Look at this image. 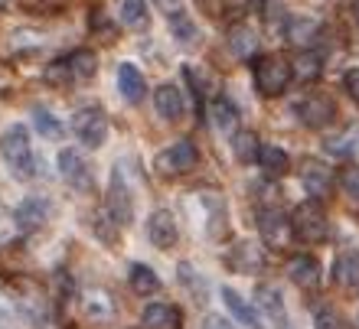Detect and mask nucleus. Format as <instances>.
I'll return each instance as SVG.
<instances>
[{"label":"nucleus","mask_w":359,"mask_h":329,"mask_svg":"<svg viewBox=\"0 0 359 329\" xmlns=\"http://www.w3.org/2000/svg\"><path fill=\"white\" fill-rule=\"evenodd\" d=\"M13 222H17L20 232H27V235H33V232H39V228L49 222V202L39 196H29L23 199L17 206V212H13Z\"/></svg>","instance_id":"6e6552de"},{"label":"nucleus","mask_w":359,"mask_h":329,"mask_svg":"<svg viewBox=\"0 0 359 329\" xmlns=\"http://www.w3.org/2000/svg\"><path fill=\"white\" fill-rule=\"evenodd\" d=\"M258 137L252 131H236L232 134V153L238 163H255L258 160Z\"/></svg>","instance_id":"c85d7f7f"},{"label":"nucleus","mask_w":359,"mask_h":329,"mask_svg":"<svg viewBox=\"0 0 359 329\" xmlns=\"http://www.w3.org/2000/svg\"><path fill=\"white\" fill-rule=\"evenodd\" d=\"M128 284H131V290L137 297H151V293L161 290V277L147 267V264H131V271H128Z\"/></svg>","instance_id":"a878e982"},{"label":"nucleus","mask_w":359,"mask_h":329,"mask_svg":"<svg viewBox=\"0 0 359 329\" xmlns=\"http://www.w3.org/2000/svg\"><path fill=\"white\" fill-rule=\"evenodd\" d=\"M72 127H76L79 141L86 144L88 150L102 147L104 137H108V118H104V111L102 108H95V104H88V108H82V111L76 114Z\"/></svg>","instance_id":"39448f33"},{"label":"nucleus","mask_w":359,"mask_h":329,"mask_svg":"<svg viewBox=\"0 0 359 329\" xmlns=\"http://www.w3.org/2000/svg\"><path fill=\"white\" fill-rule=\"evenodd\" d=\"M0 157H4V163H7L10 173L17 179H29L36 173V157H33V147H29V134L20 124H13L0 137Z\"/></svg>","instance_id":"f257e3e1"},{"label":"nucleus","mask_w":359,"mask_h":329,"mask_svg":"<svg viewBox=\"0 0 359 329\" xmlns=\"http://www.w3.org/2000/svg\"><path fill=\"white\" fill-rule=\"evenodd\" d=\"M222 4H226V10H229V13H236V17H238V13H245V10L252 7V0H222Z\"/></svg>","instance_id":"ea45409f"},{"label":"nucleus","mask_w":359,"mask_h":329,"mask_svg":"<svg viewBox=\"0 0 359 329\" xmlns=\"http://www.w3.org/2000/svg\"><path fill=\"white\" fill-rule=\"evenodd\" d=\"M258 232L265 238L271 248H287V241L294 238L291 232V218L278 212V209H262V216H258Z\"/></svg>","instance_id":"423d86ee"},{"label":"nucleus","mask_w":359,"mask_h":329,"mask_svg":"<svg viewBox=\"0 0 359 329\" xmlns=\"http://www.w3.org/2000/svg\"><path fill=\"white\" fill-rule=\"evenodd\" d=\"M255 163H262L265 176H271V179L284 176V173H287V167H291L287 153H284L281 147H271V144H262V147H258V160Z\"/></svg>","instance_id":"393cba45"},{"label":"nucleus","mask_w":359,"mask_h":329,"mask_svg":"<svg viewBox=\"0 0 359 329\" xmlns=\"http://www.w3.org/2000/svg\"><path fill=\"white\" fill-rule=\"evenodd\" d=\"M343 85H346V92H350L353 102H359V69H350V72L343 76Z\"/></svg>","instance_id":"4c0bfd02"},{"label":"nucleus","mask_w":359,"mask_h":329,"mask_svg":"<svg viewBox=\"0 0 359 329\" xmlns=\"http://www.w3.org/2000/svg\"><path fill=\"white\" fill-rule=\"evenodd\" d=\"M183 316L173 303H151L144 310V329H180Z\"/></svg>","instance_id":"6ab92c4d"},{"label":"nucleus","mask_w":359,"mask_h":329,"mask_svg":"<svg viewBox=\"0 0 359 329\" xmlns=\"http://www.w3.org/2000/svg\"><path fill=\"white\" fill-rule=\"evenodd\" d=\"M147 238L154 248H173L177 245V218L170 209H154L147 222Z\"/></svg>","instance_id":"9d476101"},{"label":"nucleus","mask_w":359,"mask_h":329,"mask_svg":"<svg viewBox=\"0 0 359 329\" xmlns=\"http://www.w3.org/2000/svg\"><path fill=\"white\" fill-rule=\"evenodd\" d=\"M33 121H36V131L43 134V137H49V141H59V137H62V121L53 118L46 108H36V111H33Z\"/></svg>","instance_id":"7c9ffc66"},{"label":"nucleus","mask_w":359,"mask_h":329,"mask_svg":"<svg viewBox=\"0 0 359 329\" xmlns=\"http://www.w3.org/2000/svg\"><path fill=\"white\" fill-rule=\"evenodd\" d=\"M262 20H265L268 29H281L284 23H287V13H284L281 0H265V4H262Z\"/></svg>","instance_id":"2f4dec72"},{"label":"nucleus","mask_w":359,"mask_h":329,"mask_svg":"<svg viewBox=\"0 0 359 329\" xmlns=\"http://www.w3.org/2000/svg\"><path fill=\"white\" fill-rule=\"evenodd\" d=\"M69 66V76H72V82H86V78H95V72H98V59H95V52H88V49H79V52H72V56L66 59Z\"/></svg>","instance_id":"cd10ccee"},{"label":"nucleus","mask_w":359,"mask_h":329,"mask_svg":"<svg viewBox=\"0 0 359 329\" xmlns=\"http://www.w3.org/2000/svg\"><path fill=\"white\" fill-rule=\"evenodd\" d=\"M154 108H157V114H161L163 121L177 124L180 118H183V111H187V102H183V94H180L177 85H161V88L154 92Z\"/></svg>","instance_id":"2eb2a0df"},{"label":"nucleus","mask_w":359,"mask_h":329,"mask_svg":"<svg viewBox=\"0 0 359 329\" xmlns=\"http://www.w3.org/2000/svg\"><path fill=\"white\" fill-rule=\"evenodd\" d=\"M46 78L53 85H66V82H72V76H69V66H66V59L62 62H56V66H49L46 69Z\"/></svg>","instance_id":"e433bc0d"},{"label":"nucleus","mask_w":359,"mask_h":329,"mask_svg":"<svg viewBox=\"0 0 359 329\" xmlns=\"http://www.w3.org/2000/svg\"><path fill=\"white\" fill-rule=\"evenodd\" d=\"M199 160V150L193 141H177L170 144L167 150L157 153V169H161L163 176H183V173H189V169L196 167Z\"/></svg>","instance_id":"20e7f679"},{"label":"nucleus","mask_w":359,"mask_h":329,"mask_svg":"<svg viewBox=\"0 0 359 329\" xmlns=\"http://www.w3.org/2000/svg\"><path fill=\"white\" fill-rule=\"evenodd\" d=\"M82 313H86L92 323H108L114 316V300L98 287H88L82 293Z\"/></svg>","instance_id":"f3484780"},{"label":"nucleus","mask_w":359,"mask_h":329,"mask_svg":"<svg viewBox=\"0 0 359 329\" xmlns=\"http://www.w3.org/2000/svg\"><path fill=\"white\" fill-rule=\"evenodd\" d=\"M284 29H287V43L297 49H307L313 43V39L320 36V23L311 17H294L284 23Z\"/></svg>","instance_id":"4be33fe9"},{"label":"nucleus","mask_w":359,"mask_h":329,"mask_svg":"<svg viewBox=\"0 0 359 329\" xmlns=\"http://www.w3.org/2000/svg\"><path fill=\"white\" fill-rule=\"evenodd\" d=\"M209 124L216 127L219 134H232L238 131V111H236V104L229 102V98H216V102L209 104Z\"/></svg>","instance_id":"412c9836"},{"label":"nucleus","mask_w":359,"mask_h":329,"mask_svg":"<svg viewBox=\"0 0 359 329\" xmlns=\"http://www.w3.org/2000/svg\"><path fill=\"white\" fill-rule=\"evenodd\" d=\"M333 281L343 290H356L359 287V251L356 248H346V251L337 254V261H333Z\"/></svg>","instance_id":"dca6fc26"},{"label":"nucleus","mask_w":359,"mask_h":329,"mask_svg":"<svg viewBox=\"0 0 359 329\" xmlns=\"http://www.w3.org/2000/svg\"><path fill=\"white\" fill-rule=\"evenodd\" d=\"M118 92H121L124 102L131 104H141L144 94H147V85H144V72L131 62H121L118 66Z\"/></svg>","instance_id":"4468645a"},{"label":"nucleus","mask_w":359,"mask_h":329,"mask_svg":"<svg viewBox=\"0 0 359 329\" xmlns=\"http://www.w3.org/2000/svg\"><path fill=\"white\" fill-rule=\"evenodd\" d=\"M222 303L229 307V313L236 316L242 326H248V329H265V323L258 320V310L252 307V303H245L242 297H238L232 287H222Z\"/></svg>","instance_id":"aec40b11"},{"label":"nucleus","mask_w":359,"mask_h":329,"mask_svg":"<svg viewBox=\"0 0 359 329\" xmlns=\"http://www.w3.org/2000/svg\"><path fill=\"white\" fill-rule=\"evenodd\" d=\"M287 277H291L294 287L313 290L320 284V264H317L313 254H294L291 261H287Z\"/></svg>","instance_id":"f8f14e48"},{"label":"nucleus","mask_w":359,"mask_h":329,"mask_svg":"<svg viewBox=\"0 0 359 329\" xmlns=\"http://www.w3.org/2000/svg\"><path fill=\"white\" fill-rule=\"evenodd\" d=\"M114 225H118V222H114L108 212H102V216L95 218V232H98V238L108 241V245H114Z\"/></svg>","instance_id":"c9c22d12"},{"label":"nucleus","mask_w":359,"mask_h":329,"mask_svg":"<svg viewBox=\"0 0 359 329\" xmlns=\"http://www.w3.org/2000/svg\"><path fill=\"white\" fill-rule=\"evenodd\" d=\"M203 329H236V326H232L226 316H216V313H209L206 323H203Z\"/></svg>","instance_id":"58836bf2"},{"label":"nucleus","mask_w":359,"mask_h":329,"mask_svg":"<svg viewBox=\"0 0 359 329\" xmlns=\"http://www.w3.org/2000/svg\"><path fill=\"white\" fill-rule=\"evenodd\" d=\"M255 88L265 98H278V94L287 92V85H291V62L284 56H274V52H268V56H258L255 59Z\"/></svg>","instance_id":"f03ea898"},{"label":"nucleus","mask_w":359,"mask_h":329,"mask_svg":"<svg viewBox=\"0 0 359 329\" xmlns=\"http://www.w3.org/2000/svg\"><path fill=\"white\" fill-rule=\"evenodd\" d=\"M258 307H262V313H265V316L278 329H291V326H287V310H284V300H281V293L274 290V287H258Z\"/></svg>","instance_id":"5701e85b"},{"label":"nucleus","mask_w":359,"mask_h":329,"mask_svg":"<svg viewBox=\"0 0 359 329\" xmlns=\"http://www.w3.org/2000/svg\"><path fill=\"white\" fill-rule=\"evenodd\" d=\"M229 49H232L238 59H255L258 33L252 27H245V23H236V27L229 29Z\"/></svg>","instance_id":"b1692460"},{"label":"nucleus","mask_w":359,"mask_h":329,"mask_svg":"<svg viewBox=\"0 0 359 329\" xmlns=\"http://www.w3.org/2000/svg\"><path fill=\"white\" fill-rule=\"evenodd\" d=\"M340 186L343 192L353 199V202H359V167H346L340 173Z\"/></svg>","instance_id":"72a5a7b5"},{"label":"nucleus","mask_w":359,"mask_h":329,"mask_svg":"<svg viewBox=\"0 0 359 329\" xmlns=\"http://www.w3.org/2000/svg\"><path fill=\"white\" fill-rule=\"evenodd\" d=\"M59 173H62V176H66L76 189L92 186V173H88L86 160L79 157V150H62L59 153Z\"/></svg>","instance_id":"a211bd4d"},{"label":"nucleus","mask_w":359,"mask_h":329,"mask_svg":"<svg viewBox=\"0 0 359 329\" xmlns=\"http://www.w3.org/2000/svg\"><path fill=\"white\" fill-rule=\"evenodd\" d=\"M301 183L313 199H323V196H330V189H333V173H330L327 163L307 160L301 167Z\"/></svg>","instance_id":"ddd939ff"},{"label":"nucleus","mask_w":359,"mask_h":329,"mask_svg":"<svg viewBox=\"0 0 359 329\" xmlns=\"http://www.w3.org/2000/svg\"><path fill=\"white\" fill-rule=\"evenodd\" d=\"M353 20L359 23V0H353Z\"/></svg>","instance_id":"79ce46f5"},{"label":"nucleus","mask_w":359,"mask_h":329,"mask_svg":"<svg viewBox=\"0 0 359 329\" xmlns=\"http://www.w3.org/2000/svg\"><path fill=\"white\" fill-rule=\"evenodd\" d=\"M320 56L317 52H311V49H301L297 56H294L291 62V76L301 78V82H317L320 78Z\"/></svg>","instance_id":"bb28decb"},{"label":"nucleus","mask_w":359,"mask_h":329,"mask_svg":"<svg viewBox=\"0 0 359 329\" xmlns=\"http://www.w3.org/2000/svg\"><path fill=\"white\" fill-rule=\"evenodd\" d=\"M297 114H301V121L307 124V127L320 131V127H327V124L333 121L337 108H333L330 94H307L304 102H297Z\"/></svg>","instance_id":"0eeeda50"},{"label":"nucleus","mask_w":359,"mask_h":329,"mask_svg":"<svg viewBox=\"0 0 359 329\" xmlns=\"http://www.w3.org/2000/svg\"><path fill=\"white\" fill-rule=\"evenodd\" d=\"M108 216L118 222V225H128L131 222V192H128V183L121 179V169L114 167L111 173V186H108Z\"/></svg>","instance_id":"1a4fd4ad"},{"label":"nucleus","mask_w":359,"mask_h":329,"mask_svg":"<svg viewBox=\"0 0 359 329\" xmlns=\"http://www.w3.org/2000/svg\"><path fill=\"white\" fill-rule=\"evenodd\" d=\"M0 4H4V0H0Z\"/></svg>","instance_id":"37998d69"},{"label":"nucleus","mask_w":359,"mask_h":329,"mask_svg":"<svg viewBox=\"0 0 359 329\" xmlns=\"http://www.w3.org/2000/svg\"><path fill=\"white\" fill-rule=\"evenodd\" d=\"M121 20H124V27H131V29H147V23H151L147 4H144V0H124Z\"/></svg>","instance_id":"c756f323"},{"label":"nucleus","mask_w":359,"mask_h":329,"mask_svg":"<svg viewBox=\"0 0 359 329\" xmlns=\"http://www.w3.org/2000/svg\"><path fill=\"white\" fill-rule=\"evenodd\" d=\"M313 326L317 329H343V323L330 307H317V310H313Z\"/></svg>","instance_id":"f704fd0d"},{"label":"nucleus","mask_w":359,"mask_h":329,"mask_svg":"<svg viewBox=\"0 0 359 329\" xmlns=\"http://www.w3.org/2000/svg\"><path fill=\"white\" fill-rule=\"evenodd\" d=\"M154 4H157L167 17H173V13H180V10H183V4H180V0H154Z\"/></svg>","instance_id":"a19ab883"},{"label":"nucleus","mask_w":359,"mask_h":329,"mask_svg":"<svg viewBox=\"0 0 359 329\" xmlns=\"http://www.w3.org/2000/svg\"><path fill=\"white\" fill-rule=\"evenodd\" d=\"M170 29H173V36H177L180 43H193V39H196V27H193V20H189L183 10L170 17Z\"/></svg>","instance_id":"473e14b6"},{"label":"nucleus","mask_w":359,"mask_h":329,"mask_svg":"<svg viewBox=\"0 0 359 329\" xmlns=\"http://www.w3.org/2000/svg\"><path fill=\"white\" fill-rule=\"evenodd\" d=\"M291 232L297 241H307V245H317V241H327V216L323 209L317 206V199H307L291 212Z\"/></svg>","instance_id":"7ed1b4c3"},{"label":"nucleus","mask_w":359,"mask_h":329,"mask_svg":"<svg viewBox=\"0 0 359 329\" xmlns=\"http://www.w3.org/2000/svg\"><path fill=\"white\" fill-rule=\"evenodd\" d=\"M226 261H229V267L238 274H255L265 267V251H262L255 241H236Z\"/></svg>","instance_id":"9b49d317"}]
</instances>
